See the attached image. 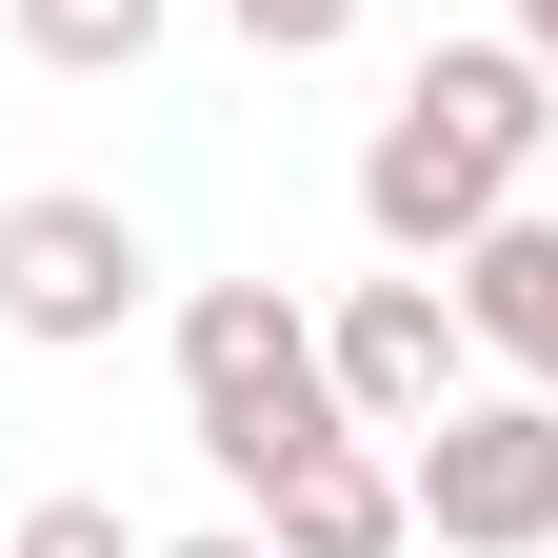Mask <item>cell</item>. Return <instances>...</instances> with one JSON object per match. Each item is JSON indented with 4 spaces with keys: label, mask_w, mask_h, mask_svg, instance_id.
I'll list each match as a JSON object with an SVG mask.
<instances>
[{
    "label": "cell",
    "mask_w": 558,
    "mask_h": 558,
    "mask_svg": "<svg viewBox=\"0 0 558 558\" xmlns=\"http://www.w3.org/2000/svg\"><path fill=\"white\" fill-rule=\"evenodd\" d=\"M140 558H279L259 519H199V538H140Z\"/></svg>",
    "instance_id": "8fae6325"
},
{
    "label": "cell",
    "mask_w": 558,
    "mask_h": 558,
    "mask_svg": "<svg viewBox=\"0 0 558 558\" xmlns=\"http://www.w3.org/2000/svg\"><path fill=\"white\" fill-rule=\"evenodd\" d=\"M538 140H558V81H538V60L519 40H439L379 100V140H360V240L379 259H459L478 220H519Z\"/></svg>",
    "instance_id": "6da1fadb"
},
{
    "label": "cell",
    "mask_w": 558,
    "mask_h": 558,
    "mask_svg": "<svg viewBox=\"0 0 558 558\" xmlns=\"http://www.w3.org/2000/svg\"><path fill=\"white\" fill-rule=\"evenodd\" d=\"M439 300H459V339H478L519 399H558V220H538V199H519V220H478V240L439 259Z\"/></svg>",
    "instance_id": "52a82bcc"
},
{
    "label": "cell",
    "mask_w": 558,
    "mask_h": 558,
    "mask_svg": "<svg viewBox=\"0 0 558 558\" xmlns=\"http://www.w3.org/2000/svg\"><path fill=\"white\" fill-rule=\"evenodd\" d=\"M499 40H519V60H538V81H558V0H519V21H499Z\"/></svg>",
    "instance_id": "7c38bea8"
},
{
    "label": "cell",
    "mask_w": 558,
    "mask_h": 558,
    "mask_svg": "<svg viewBox=\"0 0 558 558\" xmlns=\"http://www.w3.org/2000/svg\"><path fill=\"white\" fill-rule=\"evenodd\" d=\"M220 21H240L259 60H339V40H360V0H220Z\"/></svg>",
    "instance_id": "30bf717a"
},
{
    "label": "cell",
    "mask_w": 558,
    "mask_h": 558,
    "mask_svg": "<svg viewBox=\"0 0 558 558\" xmlns=\"http://www.w3.org/2000/svg\"><path fill=\"white\" fill-rule=\"evenodd\" d=\"M0 558H140V519H120V499H21Z\"/></svg>",
    "instance_id": "9c48e42d"
},
{
    "label": "cell",
    "mask_w": 558,
    "mask_h": 558,
    "mask_svg": "<svg viewBox=\"0 0 558 558\" xmlns=\"http://www.w3.org/2000/svg\"><path fill=\"white\" fill-rule=\"evenodd\" d=\"M279 558H418V499H399V439H319V459H279L259 499H240Z\"/></svg>",
    "instance_id": "8992f818"
},
{
    "label": "cell",
    "mask_w": 558,
    "mask_h": 558,
    "mask_svg": "<svg viewBox=\"0 0 558 558\" xmlns=\"http://www.w3.org/2000/svg\"><path fill=\"white\" fill-rule=\"evenodd\" d=\"M319 379H339L360 439H418L439 399H478V339H459V300H439V259L339 279V300H319Z\"/></svg>",
    "instance_id": "5b68a950"
},
{
    "label": "cell",
    "mask_w": 558,
    "mask_h": 558,
    "mask_svg": "<svg viewBox=\"0 0 558 558\" xmlns=\"http://www.w3.org/2000/svg\"><path fill=\"white\" fill-rule=\"evenodd\" d=\"M140 220L100 180H40V199H0V339H21V360H100V339L140 319Z\"/></svg>",
    "instance_id": "277c9868"
},
{
    "label": "cell",
    "mask_w": 558,
    "mask_h": 558,
    "mask_svg": "<svg viewBox=\"0 0 558 558\" xmlns=\"http://www.w3.org/2000/svg\"><path fill=\"white\" fill-rule=\"evenodd\" d=\"M180 418H199V459H220L240 499L279 459L360 439L339 379H319V300H300V279H199V300H180Z\"/></svg>",
    "instance_id": "7a4b0ae2"
},
{
    "label": "cell",
    "mask_w": 558,
    "mask_h": 558,
    "mask_svg": "<svg viewBox=\"0 0 558 558\" xmlns=\"http://www.w3.org/2000/svg\"><path fill=\"white\" fill-rule=\"evenodd\" d=\"M399 499H418L439 558H558V399H519V379L439 399L399 439Z\"/></svg>",
    "instance_id": "3957f363"
},
{
    "label": "cell",
    "mask_w": 558,
    "mask_h": 558,
    "mask_svg": "<svg viewBox=\"0 0 558 558\" xmlns=\"http://www.w3.org/2000/svg\"><path fill=\"white\" fill-rule=\"evenodd\" d=\"M0 21H21L40 81H140L160 60V0H0Z\"/></svg>",
    "instance_id": "ba28073f"
}]
</instances>
